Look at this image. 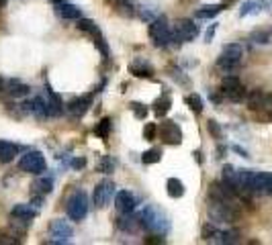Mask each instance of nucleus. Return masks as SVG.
Returning <instances> with one entry per match:
<instances>
[{"instance_id":"nucleus-1","label":"nucleus","mask_w":272,"mask_h":245,"mask_svg":"<svg viewBox=\"0 0 272 245\" xmlns=\"http://www.w3.org/2000/svg\"><path fill=\"white\" fill-rule=\"evenodd\" d=\"M139 221H141V227L151 235H166L170 231V219L168 215L158 207V205H145L141 215H139Z\"/></svg>"},{"instance_id":"nucleus-2","label":"nucleus","mask_w":272,"mask_h":245,"mask_svg":"<svg viewBox=\"0 0 272 245\" xmlns=\"http://www.w3.org/2000/svg\"><path fill=\"white\" fill-rule=\"evenodd\" d=\"M207 217L215 225H234L240 219V209L238 205H229L207 196Z\"/></svg>"},{"instance_id":"nucleus-3","label":"nucleus","mask_w":272,"mask_h":245,"mask_svg":"<svg viewBox=\"0 0 272 245\" xmlns=\"http://www.w3.org/2000/svg\"><path fill=\"white\" fill-rule=\"evenodd\" d=\"M242 59H244V47L240 43H229L221 49V53L217 57V70H221L225 76L236 74L242 65Z\"/></svg>"},{"instance_id":"nucleus-4","label":"nucleus","mask_w":272,"mask_h":245,"mask_svg":"<svg viewBox=\"0 0 272 245\" xmlns=\"http://www.w3.org/2000/svg\"><path fill=\"white\" fill-rule=\"evenodd\" d=\"M149 39L156 47H168L172 45V27L168 25V18L164 14L156 16L151 23H149Z\"/></svg>"},{"instance_id":"nucleus-5","label":"nucleus","mask_w":272,"mask_h":245,"mask_svg":"<svg viewBox=\"0 0 272 245\" xmlns=\"http://www.w3.org/2000/svg\"><path fill=\"white\" fill-rule=\"evenodd\" d=\"M88 194L84 190H76L66 203V213L72 221H82L88 215Z\"/></svg>"},{"instance_id":"nucleus-6","label":"nucleus","mask_w":272,"mask_h":245,"mask_svg":"<svg viewBox=\"0 0 272 245\" xmlns=\"http://www.w3.org/2000/svg\"><path fill=\"white\" fill-rule=\"evenodd\" d=\"M199 35V27L192 18H180L172 29V45H182L195 41Z\"/></svg>"},{"instance_id":"nucleus-7","label":"nucleus","mask_w":272,"mask_h":245,"mask_svg":"<svg viewBox=\"0 0 272 245\" xmlns=\"http://www.w3.org/2000/svg\"><path fill=\"white\" fill-rule=\"evenodd\" d=\"M74 235V229L70 223H66L64 219H53L51 225H49V239L47 243L49 245H64V243H70Z\"/></svg>"},{"instance_id":"nucleus-8","label":"nucleus","mask_w":272,"mask_h":245,"mask_svg":"<svg viewBox=\"0 0 272 245\" xmlns=\"http://www.w3.org/2000/svg\"><path fill=\"white\" fill-rule=\"evenodd\" d=\"M18 170L21 172H27V174H43L45 172V158L41 151L33 149V151H27L21 160H18Z\"/></svg>"},{"instance_id":"nucleus-9","label":"nucleus","mask_w":272,"mask_h":245,"mask_svg":"<svg viewBox=\"0 0 272 245\" xmlns=\"http://www.w3.org/2000/svg\"><path fill=\"white\" fill-rule=\"evenodd\" d=\"M158 137L162 139V143L166 145H180L182 143V131L180 127L170 121V119H164L162 125H158Z\"/></svg>"},{"instance_id":"nucleus-10","label":"nucleus","mask_w":272,"mask_h":245,"mask_svg":"<svg viewBox=\"0 0 272 245\" xmlns=\"http://www.w3.org/2000/svg\"><path fill=\"white\" fill-rule=\"evenodd\" d=\"M115 182L113 180H101L96 186H94V192H92V203H94V207L96 209H105L109 203H111V198H113V194H115Z\"/></svg>"},{"instance_id":"nucleus-11","label":"nucleus","mask_w":272,"mask_h":245,"mask_svg":"<svg viewBox=\"0 0 272 245\" xmlns=\"http://www.w3.org/2000/svg\"><path fill=\"white\" fill-rule=\"evenodd\" d=\"M246 104L252 110H268L272 113V94L262 90H252L246 94Z\"/></svg>"},{"instance_id":"nucleus-12","label":"nucleus","mask_w":272,"mask_h":245,"mask_svg":"<svg viewBox=\"0 0 272 245\" xmlns=\"http://www.w3.org/2000/svg\"><path fill=\"white\" fill-rule=\"evenodd\" d=\"M90 106H92V94H84V96L72 98V100L66 104V110H68L72 117L80 119V117H84V115L90 110Z\"/></svg>"},{"instance_id":"nucleus-13","label":"nucleus","mask_w":272,"mask_h":245,"mask_svg":"<svg viewBox=\"0 0 272 245\" xmlns=\"http://www.w3.org/2000/svg\"><path fill=\"white\" fill-rule=\"evenodd\" d=\"M129 74L135 76V78H147V80H151L153 74H156V70H153V65L145 57H135L129 63Z\"/></svg>"},{"instance_id":"nucleus-14","label":"nucleus","mask_w":272,"mask_h":245,"mask_svg":"<svg viewBox=\"0 0 272 245\" xmlns=\"http://www.w3.org/2000/svg\"><path fill=\"white\" fill-rule=\"evenodd\" d=\"M45 102H47V115L49 117H62L64 113V100L57 92L51 90V86H45Z\"/></svg>"},{"instance_id":"nucleus-15","label":"nucleus","mask_w":272,"mask_h":245,"mask_svg":"<svg viewBox=\"0 0 272 245\" xmlns=\"http://www.w3.org/2000/svg\"><path fill=\"white\" fill-rule=\"evenodd\" d=\"M53 6H55V10H57V14H60L62 18L78 20V18L82 16V10H80L76 4L68 2V0H53Z\"/></svg>"},{"instance_id":"nucleus-16","label":"nucleus","mask_w":272,"mask_h":245,"mask_svg":"<svg viewBox=\"0 0 272 245\" xmlns=\"http://www.w3.org/2000/svg\"><path fill=\"white\" fill-rule=\"evenodd\" d=\"M21 106H23L25 113L35 115L37 119H45V117H49V115H47V102H45V98H41V96H35V98L27 100V102L21 104Z\"/></svg>"},{"instance_id":"nucleus-17","label":"nucleus","mask_w":272,"mask_h":245,"mask_svg":"<svg viewBox=\"0 0 272 245\" xmlns=\"http://www.w3.org/2000/svg\"><path fill=\"white\" fill-rule=\"evenodd\" d=\"M139 227H141V221L133 213H119V217H117V229L119 231H123V233H135Z\"/></svg>"},{"instance_id":"nucleus-18","label":"nucleus","mask_w":272,"mask_h":245,"mask_svg":"<svg viewBox=\"0 0 272 245\" xmlns=\"http://www.w3.org/2000/svg\"><path fill=\"white\" fill-rule=\"evenodd\" d=\"M254 194L272 196V174L270 172H256V176H254Z\"/></svg>"},{"instance_id":"nucleus-19","label":"nucleus","mask_w":272,"mask_h":245,"mask_svg":"<svg viewBox=\"0 0 272 245\" xmlns=\"http://www.w3.org/2000/svg\"><path fill=\"white\" fill-rule=\"evenodd\" d=\"M135 196L129 192V190H121V192H117V196H115V207H117V211L119 213H133L135 211Z\"/></svg>"},{"instance_id":"nucleus-20","label":"nucleus","mask_w":272,"mask_h":245,"mask_svg":"<svg viewBox=\"0 0 272 245\" xmlns=\"http://www.w3.org/2000/svg\"><path fill=\"white\" fill-rule=\"evenodd\" d=\"M29 90H31V88H29L25 82L16 80V78L6 82V92H8L12 98H23V96H27V94H29Z\"/></svg>"},{"instance_id":"nucleus-21","label":"nucleus","mask_w":272,"mask_h":245,"mask_svg":"<svg viewBox=\"0 0 272 245\" xmlns=\"http://www.w3.org/2000/svg\"><path fill=\"white\" fill-rule=\"evenodd\" d=\"M166 192L170 198H182L186 188H184V182L178 180V178H168L166 180Z\"/></svg>"},{"instance_id":"nucleus-22","label":"nucleus","mask_w":272,"mask_h":245,"mask_svg":"<svg viewBox=\"0 0 272 245\" xmlns=\"http://www.w3.org/2000/svg\"><path fill=\"white\" fill-rule=\"evenodd\" d=\"M14 155H18V145L10 141H0V164H10Z\"/></svg>"},{"instance_id":"nucleus-23","label":"nucleus","mask_w":272,"mask_h":245,"mask_svg":"<svg viewBox=\"0 0 272 245\" xmlns=\"http://www.w3.org/2000/svg\"><path fill=\"white\" fill-rule=\"evenodd\" d=\"M37 213H39V209H35L31 203H29V205H14V207L10 209V215L23 217V219H35Z\"/></svg>"},{"instance_id":"nucleus-24","label":"nucleus","mask_w":272,"mask_h":245,"mask_svg":"<svg viewBox=\"0 0 272 245\" xmlns=\"http://www.w3.org/2000/svg\"><path fill=\"white\" fill-rule=\"evenodd\" d=\"M238 241H240V231L238 229H225V231H217L213 243L231 245V243H238Z\"/></svg>"},{"instance_id":"nucleus-25","label":"nucleus","mask_w":272,"mask_h":245,"mask_svg":"<svg viewBox=\"0 0 272 245\" xmlns=\"http://www.w3.org/2000/svg\"><path fill=\"white\" fill-rule=\"evenodd\" d=\"M221 10H223V4H207V6L197 8L195 16H197V18H205V20H209V18H215Z\"/></svg>"},{"instance_id":"nucleus-26","label":"nucleus","mask_w":272,"mask_h":245,"mask_svg":"<svg viewBox=\"0 0 272 245\" xmlns=\"http://www.w3.org/2000/svg\"><path fill=\"white\" fill-rule=\"evenodd\" d=\"M76 27H78V31H82V33H88L92 39L94 37H99V35H103L101 33V29H99V25L94 23V20H90V18H78V23H76Z\"/></svg>"},{"instance_id":"nucleus-27","label":"nucleus","mask_w":272,"mask_h":245,"mask_svg":"<svg viewBox=\"0 0 272 245\" xmlns=\"http://www.w3.org/2000/svg\"><path fill=\"white\" fill-rule=\"evenodd\" d=\"M29 225H31V219H23V217H14V215H10V231H12L14 235L23 237V235L27 233Z\"/></svg>"},{"instance_id":"nucleus-28","label":"nucleus","mask_w":272,"mask_h":245,"mask_svg":"<svg viewBox=\"0 0 272 245\" xmlns=\"http://www.w3.org/2000/svg\"><path fill=\"white\" fill-rule=\"evenodd\" d=\"M151 106H153V115L164 119V117L168 115L170 106H172V100H170V96H168V94H164V96H160V98H158V100H156Z\"/></svg>"},{"instance_id":"nucleus-29","label":"nucleus","mask_w":272,"mask_h":245,"mask_svg":"<svg viewBox=\"0 0 272 245\" xmlns=\"http://www.w3.org/2000/svg\"><path fill=\"white\" fill-rule=\"evenodd\" d=\"M264 8H262V4L258 2V0H246L244 4H242V8H240V16L244 18V16H252V14H260Z\"/></svg>"},{"instance_id":"nucleus-30","label":"nucleus","mask_w":272,"mask_h":245,"mask_svg":"<svg viewBox=\"0 0 272 245\" xmlns=\"http://www.w3.org/2000/svg\"><path fill=\"white\" fill-rule=\"evenodd\" d=\"M221 180L225 184H229L234 190H236V182H238V170L231 166V164H225L223 170H221Z\"/></svg>"},{"instance_id":"nucleus-31","label":"nucleus","mask_w":272,"mask_h":245,"mask_svg":"<svg viewBox=\"0 0 272 245\" xmlns=\"http://www.w3.org/2000/svg\"><path fill=\"white\" fill-rule=\"evenodd\" d=\"M53 190V178H47V176H43V178H39L35 184H33V192H37V194H49Z\"/></svg>"},{"instance_id":"nucleus-32","label":"nucleus","mask_w":272,"mask_h":245,"mask_svg":"<svg viewBox=\"0 0 272 245\" xmlns=\"http://www.w3.org/2000/svg\"><path fill=\"white\" fill-rule=\"evenodd\" d=\"M248 41H252V45H270L272 43V31H254L252 35H250V39Z\"/></svg>"},{"instance_id":"nucleus-33","label":"nucleus","mask_w":272,"mask_h":245,"mask_svg":"<svg viewBox=\"0 0 272 245\" xmlns=\"http://www.w3.org/2000/svg\"><path fill=\"white\" fill-rule=\"evenodd\" d=\"M184 102H186V106H188L195 115H201L203 108H205V106H203V98H201L199 94H195V92H192V94H186V96H184Z\"/></svg>"},{"instance_id":"nucleus-34","label":"nucleus","mask_w":272,"mask_h":245,"mask_svg":"<svg viewBox=\"0 0 272 245\" xmlns=\"http://www.w3.org/2000/svg\"><path fill=\"white\" fill-rule=\"evenodd\" d=\"M111 127H113V121H111L109 117L101 119V121L96 123V127H94L96 137H101V139H109V135H111Z\"/></svg>"},{"instance_id":"nucleus-35","label":"nucleus","mask_w":272,"mask_h":245,"mask_svg":"<svg viewBox=\"0 0 272 245\" xmlns=\"http://www.w3.org/2000/svg\"><path fill=\"white\" fill-rule=\"evenodd\" d=\"M141 162L145 164V166H151V164H158V162H162V149H147V151H143L141 153Z\"/></svg>"},{"instance_id":"nucleus-36","label":"nucleus","mask_w":272,"mask_h":245,"mask_svg":"<svg viewBox=\"0 0 272 245\" xmlns=\"http://www.w3.org/2000/svg\"><path fill=\"white\" fill-rule=\"evenodd\" d=\"M96 170H99L101 174H113V170H115V160H113L111 155H103V160L96 164Z\"/></svg>"},{"instance_id":"nucleus-37","label":"nucleus","mask_w":272,"mask_h":245,"mask_svg":"<svg viewBox=\"0 0 272 245\" xmlns=\"http://www.w3.org/2000/svg\"><path fill=\"white\" fill-rule=\"evenodd\" d=\"M217 231H219V229H217V225L209 221V223H205V225H203V229H201V237H203L205 241H211V243H213V241H215Z\"/></svg>"},{"instance_id":"nucleus-38","label":"nucleus","mask_w":272,"mask_h":245,"mask_svg":"<svg viewBox=\"0 0 272 245\" xmlns=\"http://www.w3.org/2000/svg\"><path fill=\"white\" fill-rule=\"evenodd\" d=\"M129 108H131V113H133V117L135 119H139V121H145V117H147V106L143 104V102H137V100H133V102H129Z\"/></svg>"},{"instance_id":"nucleus-39","label":"nucleus","mask_w":272,"mask_h":245,"mask_svg":"<svg viewBox=\"0 0 272 245\" xmlns=\"http://www.w3.org/2000/svg\"><path fill=\"white\" fill-rule=\"evenodd\" d=\"M119 12H123V14H133V4H131V0H109Z\"/></svg>"},{"instance_id":"nucleus-40","label":"nucleus","mask_w":272,"mask_h":245,"mask_svg":"<svg viewBox=\"0 0 272 245\" xmlns=\"http://www.w3.org/2000/svg\"><path fill=\"white\" fill-rule=\"evenodd\" d=\"M168 74H170V78H172V80H176L178 84H182V86H188V78L182 74V70H180V68H176V65H170V68H168Z\"/></svg>"},{"instance_id":"nucleus-41","label":"nucleus","mask_w":272,"mask_h":245,"mask_svg":"<svg viewBox=\"0 0 272 245\" xmlns=\"http://www.w3.org/2000/svg\"><path fill=\"white\" fill-rule=\"evenodd\" d=\"M207 131H209L217 141L223 139V129H221V125H219L215 119H209V121H207Z\"/></svg>"},{"instance_id":"nucleus-42","label":"nucleus","mask_w":272,"mask_h":245,"mask_svg":"<svg viewBox=\"0 0 272 245\" xmlns=\"http://www.w3.org/2000/svg\"><path fill=\"white\" fill-rule=\"evenodd\" d=\"M143 139L145 141H156L158 139V125L156 123H145V127H143Z\"/></svg>"},{"instance_id":"nucleus-43","label":"nucleus","mask_w":272,"mask_h":245,"mask_svg":"<svg viewBox=\"0 0 272 245\" xmlns=\"http://www.w3.org/2000/svg\"><path fill=\"white\" fill-rule=\"evenodd\" d=\"M16 243H21L18 235H14L12 231H10V233L0 231V245H16Z\"/></svg>"},{"instance_id":"nucleus-44","label":"nucleus","mask_w":272,"mask_h":245,"mask_svg":"<svg viewBox=\"0 0 272 245\" xmlns=\"http://www.w3.org/2000/svg\"><path fill=\"white\" fill-rule=\"evenodd\" d=\"M94 45L99 47V51H101V55H103V57H109V43H107L105 35L94 37Z\"/></svg>"},{"instance_id":"nucleus-45","label":"nucleus","mask_w":272,"mask_h":245,"mask_svg":"<svg viewBox=\"0 0 272 245\" xmlns=\"http://www.w3.org/2000/svg\"><path fill=\"white\" fill-rule=\"evenodd\" d=\"M139 16H141L143 20H147V23H151V20H153L156 16H160V12H158L156 8H147V10H145V6H143V8L139 10Z\"/></svg>"},{"instance_id":"nucleus-46","label":"nucleus","mask_w":272,"mask_h":245,"mask_svg":"<svg viewBox=\"0 0 272 245\" xmlns=\"http://www.w3.org/2000/svg\"><path fill=\"white\" fill-rule=\"evenodd\" d=\"M143 243L162 245V243H166V239H164V235H156V233H151V237H145V239H143Z\"/></svg>"},{"instance_id":"nucleus-47","label":"nucleus","mask_w":272,"mask_h":245,"mask_svg":"<svg viewBox=\"0 0 272 245\" xmlns=\"http://www.w3.org/2000/svg\"><path fill=\"white\" fill-rule=\"evenodd\" d=\"M215 31H217V25H211V27L207 29V33H205V43H211V41H213Z\"/></svg>"},{"instance_id":"nucleus-48","label":"nucleus","mask_w":272,"mask_h":245,"mask_svg":"<svg viewBox=\"0 0 272 245\" xmlns=\"http://www.w3.org/2000/svg\"><path fill=\"white\" fill-rule=\"evenodd\" d=\"M84 166H86V158H74L72 160V168L74 170H82Z\"/></svg>"},{"instance_id":"nucleus-49","label":"nucleus","mask_w":272,"mask_h":245,"mask_svg":"<svg viewBox=\"0 0 272 245\" xmlns=\"http://www.w3.org/2000/svg\"><path fill=\"white\" fill-rule=\"evenodd\" d=\"M225 153H227V145H223V143L219 141V145H217V158H219V160H223V158H225Z\"/></svg>"},{"instance_id":"nucleus-50","label":"nucleus","mask_w":272,"mask_h":245,"mask_svg":"<svg viewBox=\"0 0 272 245\" xmlns=\"http://www.w3.org/2000/svg\"><path fill=\"white\" fill-rule=\"evenodd\" d=\"M209 98H211L215 104H221V102H223V94H221V92H219V94H217V92H211Z\"/></svg>"},{"instance_id":"nucleus-51","label":"nucleus","mask_w":272,"mask_h":245,"mask_svg":"<svg viewBox=\"0 0 272 245\" xmlns=\"http://www.w3.org/2000/svg\"><path fill=\"white\" fill-rule=\"evenodd\" d=\"M231 149H234V151H236V153H240V155H242V158H250V153H248V151H246V149H244V147H240V145H234V147H231Z\"/></svg>"},{"instance_id":"nucleus-52","label":"nucleus","mask_w":272,"mask_h":245,"mask_svg":"<svg viewBox=\"0 0 272 245\" xmlns=\"http://www.w3.org/2000/svg\"><path fill=\"white\" fill-rule=\"evenodd\" d=\"M192 155L197 158V162H199V164H203V153H201V151H195Z\"/></svg>"},{"instance_id":"nucleus-53","label":"nucleus","mask_w":272,"mask_h":245,"mask_svg":"<svg viewBox=\"0 0 272 245\" xmlns=\"http://www.w3.org/2000/svg\"><path fill=\"white\" fill-rule=\"evenodd\" d=\"M2 90H6V82H4L2 76H0V92H2Z\"/></svg>"}]
</instances>
